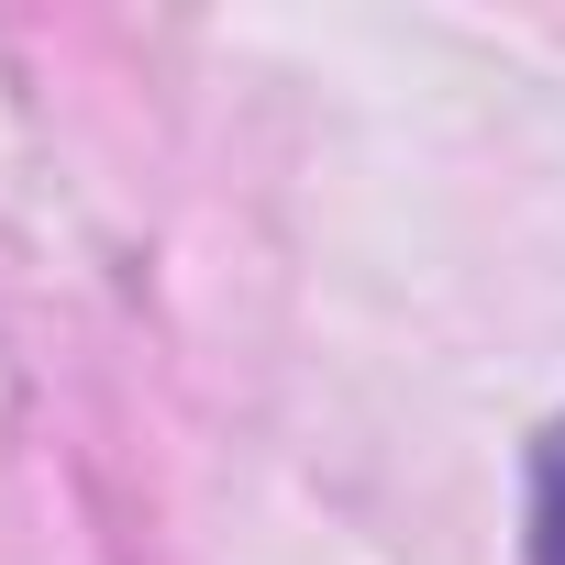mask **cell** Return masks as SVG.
I'll use <instances>...</instances> for the list:
<instances>
[{
  "instance_id": "cell-1",
  "label": "cell",
  "mask_w": 565,
  "mask_h": 565,
  "mask_svg": "<svg viewBox=\"0 0 565 565\" xmlns=\"http://www.w3.org/2000/svg\"><path fill=\"white\" fill-rule=\"evenodd\" d=\"M532 565H565V422L532 444Z\"/></svg>"
}]
</instances>
